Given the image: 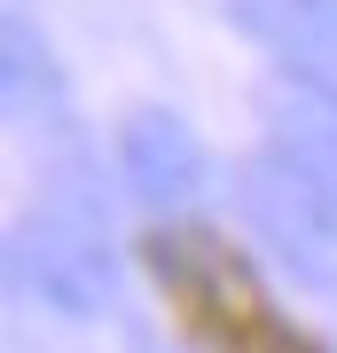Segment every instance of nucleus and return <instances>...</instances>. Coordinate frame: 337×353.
<instances>
[{"label": "nucleus", "instance_id": "39448f33", "mask_svg": "<svg viewBox=\"0 0 337 353\" xmlns=\"http://www.w3.org/2000/svg\"><path fill=\"white\" fill-rule=\"evenodd\" d=\"M150 259H157V267H165V275H173V283H181V290H188V299H196L220 330H236V338H259V322H267V314H259V290H251V275L220 252L212 236H157V243H150Z\"/></svg>", "mask_w": 337, "mask_h": 353}, {"label": "nucleus", "instance_id": "20e7f679", "mask_svg": "<svg viewBox=\"0 0 337 353\" xmlns=\"http://www.w3.org/2000/svg\"><path fill=\"white\" fill-rule=\"evenodd\" d=\"M118 165L141 204H188L204 181V141L181 126L173 110H134L118 134Z\"/></svg>", "mask_w": 337, "mask_h": 353}, {"label": "nucleus", "instance_id": "f257e3e1", "mask_svg": "<svg viewBox=\"0 0 337 353\" xmlns=\"http://www.w3.org/2000/svg\"><path fill=\"white\" fill-rule=\"evenodd\" d=\"M236 212H243V228H251V236H259L298 283L337 290V204L314 189L290 157L259 150V157L236 165Z\"/></svg>", "mask_w": 337, "mask_h": 353}, {"label": "nucleus", "instance_id": "7ed1b4c3", "mask_svg": "<svg viewBox=\"0 0 337 353\" xmlns=\"http://www.w3.org/2000/svg\"><path fill=\"white\" fill-rule=\"evenodd\" d=\"M227 8L283 71H298V87L337 102V0H227Z\"/></svg>", "mask_w": 337, "mask_h": 353}, {"label": "nucleus", "instance_id": "f03ea898", "mask_svg": "<svg viewBox=\"0 0 337 353\" xmlns=\"http://www.w3.org/2000/svg\"><path fill=\"white\" fill-rule=\"evenodd\" d=\"M8 267H16V283L32 290V299H48L55 314H102L110 306V243L94 236L87 220H71V212H24L16 220V236H8Z\"/></svg>", "mask_w": 337, "mask_h": 353}, {"label": "nucleus", "instance_id": "423d86ee", "mask_svg": "<svg viewBox=\"0 0 337 353\" xmlns=\"http://www.w3.org/2000/svg\"><path fill=\"white\" fill-rule=\"evenodd\" d=\"M259 118H267V150L290 157L298 173L337 204V102L298 87V79H275L259 94Z\"/></svg>", "mask_w": 337, "mask_h": 353}]
</instances>
